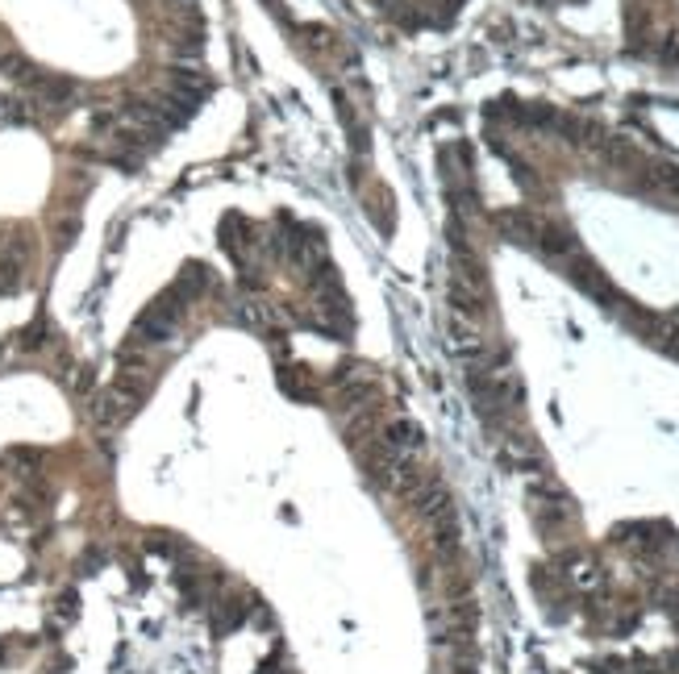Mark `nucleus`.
I'll return each instance as SVG.
<instances>
[{
  "instance_id": "obj_1",
  "label": "nucleus",
  "mask_w": 679,
  "mask_h": 674,
  "mask_svg": "<svg viewBox=\"0 0 679 674\" xmlns=\"http://www.w3.org/2000/svg\"><path fill=\"white\" fill-rule=\"evenodd\" d=\"M134 412H138V400L125 396L122 387H109V392H100V396L92 400V421H97L100 429H117V425H125Z\"/></svg>"
},
{
  "instance_id": "obj_2",
  "label": "nucleus",
  "mask_w": 679,
  "mask_h": 674,
  "mask_svg": "<svg viewBox=\"0 0 679 674\" xmlns=\"http://www.w3.org/2000/svg\"><path fill=\"white\" fill-rule=\"evenodd\" d=\"M379 437H384V442L404 458H412L417 450H425V429L412 421V417H388L384 429H379Z\"/></svg>"
},
{
  "instance_id": "obj_3",
  "label": "nucleus",
  "mask_w": 679,
  "mask_h": 674,
  "mask_svg": "<svg viewBox=\"0 0 679 674\" xmlns=\"http://www.w3.org/2000/svg\"><path fill=\"white\" fill-rule=\"evenodd\" d=\"M279 387L288 392L292 400H321V379L313 375V366L304 362H279Z\"/></svg>"
},
{
  "instance_id": "obj_4",
  "label": "nucleus",
  "mask_w": 679,
  "mask_h": 674,
  "mask_svg": "<svg viewBox=\"0 0 679 674\" xmlns=\"http://www.w3.org/2000/svg\"><path fill=\"white\" fill-rule=\"evenodd\" d=\"M42 341H47V321L38 316L34 325H30V329H25V333H21V350H38V346H42Z\"/></svg>"
}]
</instances>
